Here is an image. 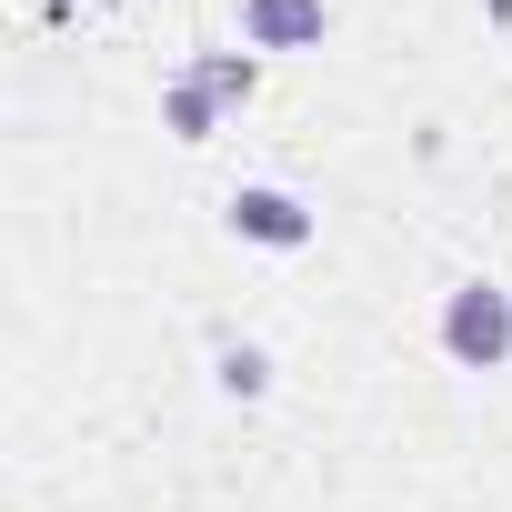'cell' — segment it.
Masks as SVG:
<instances>
[{
  "mask_svg": "<svg viewBox=\"0 0 512 512\" xmlns=\"http://www.w3.org/2000/svg\"><path fill=\"white\" fill-rule=\"evenodd\" d=\"M442 352H452L462 372H502V362H512V292L462 282V292L442 302Z\"/></svg>",
  "mask_w": 512,
  "mask_h": 512,
  "instance_id": "1",
  "label": "cell"
},
{
  "mask_svg": "<svg viewBox=\"0 0 512 512\" xmlns=\"http://www.w3.org/2000/svg\"><path fill=\"white\" fill-rule=\"evenodd\" d=\"M231 231L241 241H272V251H302L312 241V211L292 191H272V181H251V191H231Z\"/></svg>",
  "mask_w": 512,
  "mask_h": 512,
  "instance_id": "2",
  "label": "cell"
},
{
  "mask_svg": "<svg viewBox=\"0 0 512 512\" xmlns=\"http://www.w3.org/2000/svg\"><path fill=\"white\" fill-rule=\"evenodd\" d=\"M322 31H332L322 0H241V41L251 51H312Z\"/></svg>",
  "mask_w": 512,
  "mask_h": 512,
  "instance_id": "3",
  "label": "cell"
},
{
  "mask_svg": "<svg viewBox=\"0 0 512 512\" xmlns=\"http://www.w3.org/2000/svg\"><path fill=\"white\" fill-rule=\"evenodd\" d=\"M211 101H221V91L181 81V91H171V131H181V141H211Z\"/></svg>",
  "mask_w": 512,
  "mask_h": 512,
  "instance_id": "4",
  "label": "cell"
},
{
  "mask_svg": "<svg viewBox=\"0 0 512 512\" xmlns=\"http://www.w3.org/2000/svg\"><path fill=\"white\" fill-rule=\"evenodd\" d=\"M221 382H231V392H262V382H272V362L241 342V352H221Z\"/></svg>",
  "mask_w": 512,
  "mask_h": 512,
  "instance_id": "5",
  "label": "cell"
},
{
  "mask_svg": "<svg viewBox=\"0 0 512 512\" xmlns=\"http://www.w3.org/2000/svg\"><path fill=\"white\" fill-rule=\"evenodd\" d=\"M191 81H201V91H221V101H231V91H251V61H201V71H191Z\"/></svg>",
  "mask_w": 512,
  "mask_h": 512,
  "instance_id": "6",
  "label": "cell"
}]
</instances>
